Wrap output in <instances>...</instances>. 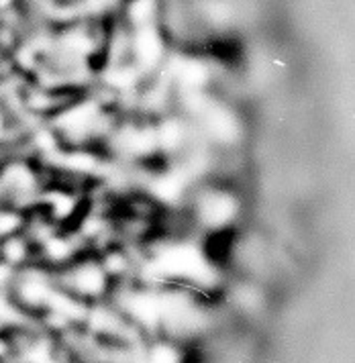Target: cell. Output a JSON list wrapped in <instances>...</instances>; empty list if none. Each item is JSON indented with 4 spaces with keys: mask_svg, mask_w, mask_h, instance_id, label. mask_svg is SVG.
I'll list each match as a JSON object with an SVG mask.
<instances>
[{
    "mask_svg": "<svg viewBox=\"0 0 355 363\" xmlns=\"http://www.w3.org/2000/svg\"><path fill=\"white\" fill-rule=\"evenodd\" d=\"M237 215H239V202L225 188L209 186L202 188L192 199L190 216L198 227L207 231H225L226 227L233 225Z\"/></svg>",
    "mask_w": 355,
    "mask_h": 363,
    "instance_id": "1",
    "label": "cell"
}]
</instances>
